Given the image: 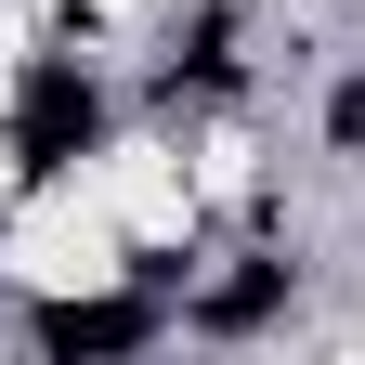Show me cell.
<instances>
[{
	"label": "cell",
	"mask_w": 365,
	"mask_h": 365,
	"mask_svg": "<svg viewBox=\"0 0 365 365\" xmlns=\"http://www.w3.org/2000/svg\"><path fill=\"white\" fill-rule=\"evenodd\" d=\"M274 300H287V274L261 261V274H235V287H209V327H261Z\"/></svg>",
	"instance_id": "3"
},
{
	"label": "cell",
	"mask_w": 365,
	"mask_h": 365,
	"mask_svg": "<svg viewBox=\"0 0 365 365\" xmlns=\"http://www.w3.org/2000/svg\"><path fill=\"white\" fill-rule=\"evenodd\" d=\"M39 339H53V352H144L157 339V300H53Z\"/></svg>",
	"instance_id": "2"
},
{
	"label": "cell",
	"mask_w": 365,
	"mask_h": 365,
	"mask_svg": "<svg viewBox=\"0 0 365 365\" xmlns=\"http://www.w3.org/2000/svg\"><path fill=\"white\" fill-rule=\"evenodd\" d=\"M78 144H91V78L78 66H26V91H14V170L53 182Z\"/></svg>",
	"instance_id": "1"
}]
</instances>
